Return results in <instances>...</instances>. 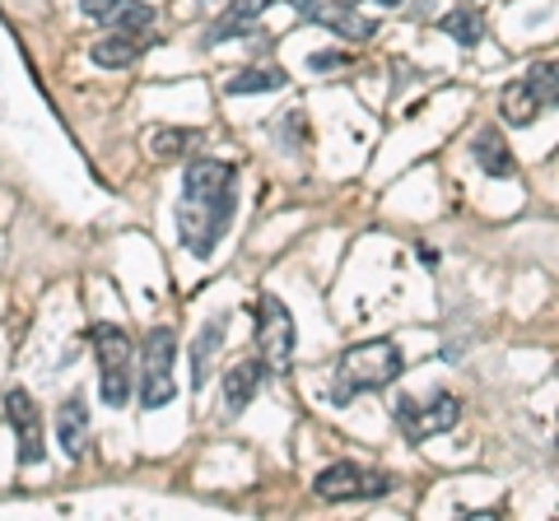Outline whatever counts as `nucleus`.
Wrapping results in <instances>:
<instances>
[{"label":"nucleus","mask_w":559,"mask_h":521,"mask_svg":"<svg viewBox=\"0 0 559 521\" xmlns=\"http://www.w3.org/2000/svg\"><path fill=\"white\" fill-rule=\"evenodd\" d=\"M406 373V354H401V344L378 336V340H359L349 344L336 363V391H331V401H349V396H364V391H382L392 387V381Z\"/></svg>","instance_id":"nucleus-1"},{"label":"nucleus","mask_w":559,"mask_h":521,"mask_svg":"<svg viewBox=\"0 0 559 521\" xmlns=\"http://www.w3.org/2000/svg\"><path fill=\"white\" fill-rule=\"evenodd\" d=\"M94 354H98V396L103 405H131V331H121L117 322H98L94 331Z\"/></svg>","instance_id":"nucleus-2"},{"label":"nucleus","mask_w":559,"mask_h":521,"mask_svg":"<svg viewBox=\"0 0 559 521\" xmlns=\"http://www.w3.org/2000/svg\"><path fill=\"white\" fill-rule=\"evenodd\" d=\"M140 410H164L178 396V331L173 326H154L145 336V350H140Z\"/></svg>","instance_id":"nucleus-3"},{"label":"nucleus","mask_w":559,"mask_h":521,"mask_svg":"<svg viewBox=\"0 0 559 521\" xmlns=\"http://www.w3.org/2000/svg\"><path fill=\"white\" fill-rule=\"evenodd\" d=\"M294 344H299V336H294V312L275 299V293H261L257 303V359L261 368H266L271 377H285L294 368Z\"/></svg>","instance_id":"nucleus-4"},{"label":"nucleus","mask_w":559,"mask_h":521,"mask_svg":"<svg viewBox=\"0 0 559 521\" xmlns=\"http://www.w3.org/2000/svg\"><path fill=\"white\" fill-rule=\"evenodd\" d=\"M238 210V191L234 196H215V201H182L178 205V238L187 242V252L210 256L219 247V238L229 233Z\"/></svg>","instance_id":"nucleus-5"},{"label":"nucleus","mask_w":559,"mask_h":521,"mask_svg":"<svg viewBox=\"0 0 559 521\" xmlns=\"http://www.w3.org/2000/svg\"><path fill=\"white\" fill-rule=\"evenodd\" d=\"M396 428L406 433L411 443H429L439 433H452L462 424V401L452 391H433L429 401H415V396H401L396 401Z\"/></svg>","instance_id":"nucleus-6"},{"label":"nucleus","mask_w":559,"mask_h":521,"mask_svg":"<svg viewBox=\"0 0 559 521\" xmlns=\"http://www.w3.org/2000/svg\"><path fill=\"white\" fill-rule=\"evenodd\" d=\"M312 489H318L322 502H355V498H382L392 489V475L382 471H364L355 461H336L326 465V471L312 480Z\"/></svg>","instance_id":"nucleus-7"},{"label":"nucleus","mask_w":559,"mask_h":521,"mask_svg":"<svg viewBox=\"0 0 559 521\" xmlns=\"http://www.w3.org/2000/svg\"><path fill=\"white\" fill-rule=\"evenodd\" d=\"M5 420L14 428V443H20V465H38L47 457V428H43V410L33 401V391L24 387L5 391Z\"/></svg>","instance_id":"nucleus-8"},{"label":"nucleus","mask_w":559,"mask_h":521,"mask_svg":"<svg viewBox=\"0 0 559 521\" xmlns=\"http://www.w3.org/2000/svg\"><path fill=\"white\" fill-rule=\"evenodd\" d=\"M238 182V168L224 163V159H191L182 172V201H215V196H234Z\"/></svg>","instance_id":"nucleus-9"},{"label":"nucleus","mask_w":559,"mask_h":521,"mask_svg":"<svg viewBox=\"0 0 559 521\" xmlns=\"http://www.w3.org/2000/svg\"><path fill=\"white\" fill-rule=\"evenodd\" d=\"M57 443L70 461L84 457V447H90V405H84V396H70L57 410Z\"/></svg>","instance_id":"nucleus-10"},{"label":"nucleus","mask_w":559,"mask_h":521,"mask_svg":"<svg viewBox=\"0 0 559 521\" xmlns=\"http://www.w3.org/2000/svg\"><path fill=\"white\" fill-rule=\"evenodd\" d=\"M261 377H266L261 359L229 363V373H224V405H229V414H242V410L252 405V396L261 391Z\"/></svg>","instance_id":"nucleus-11"},{"label":"nucleus","mask_w":559,"mask_h":521,"mask_svg":"<svg viewBox=\"0 0 559 521\" xmlns=\"http://www.w3.org/2000/svg\"><path fill=\"white\" fill-rule=\"evenodd\" d=\"M312 14H318V24L336 28L341 38H349V43H369L378 33V24L369 20V14H359L349 0H336V5H312Z\"/></svg>","instance_id":"nucleus-12"},{"label":"nucleus","mask_w":559,"mask_h":521,"mask_svg":"<svg viewBox=\"0 0 559 521\" xmlns=\"http://www.w3.org/2000/svg\"><path fill=\"white\" fill-rule=\"evenodd\" d=\"M145 38H135V33H108V38L94 43V65H103V71H127V65H135L140 57H145Z\"/></svg>","instance_id":"nucleus-13"},{"label":"nucleus","mask_w":559,"mask_h":521,"mask_svg":"<svg viewBox=\"0 0 559 521\" xmlns=\"http://www.w3.org/2000/svg\"><path fill=\"white\" fill-rule=\"evenodd\" d=\"M471 159L480 163L485 178H513V168H518V163H513V149L503 145V135H499L495 126L476 135V145H471Z\"/></svg>","instance_id":"nucleus-14"},{"label":"nucleus","mask_w":559,"mask_h":521,"mask_svg":"<svg viewBox=\"0 0 559 521\" xmlns=\"http://www.w3.org/2000/svg\"><path fill=\"white\" fill-rule=\"evenodd\" d=\"M499 112L509 126H532V121L540 117V98L527 80H513V84H503V98H499Z\"/></svg>","instance_id":"nucleus-15"},{"label":"nucleus","mask_w":559,"mask_h":521,"mask_svg":"<svg viewBox=\"0 0 559 521\" xmlns=\"http://www.w3.org/2000/svg\"><path fill=\"white\" fill-rule=\"evenodd\" d=\"M219 344H224V317H210V322L201 326L197 344H191V387H205V377H210V363H215Z\"/></svg>","instance_id":"nucleus-16"},{"label":"nucleus","mask_w":559,"mask_h":521,"mask_svg":"<svg viewBox=\"0 0 559 521\" xmlns=\"http://www.w3.org/2000/svg\"><path fill=\"white\" fill-rule=\"evenodd\" d=\"M145 145H150V159L173 163V159H182V154L197 145V131H187V126H154L145 135Z\"/></svg>","instance_id":"nucleus-17"},{"label":"nucleus","mask_w":559,"mask_h":521,"mask_svg":"<svg viewBox=\"0 0 559 521\" xmlns=\"http://www.w3.org/2000/svg\"><path fill=\"white\" fill-rule=\"evenodd\" d=\"M439 33H448V38L457 43V47H476L480 33H485V20H480V10L457 5V10H448L443 20H439Z\"/></svg>","instance_id":"nucleus-18"},{"label":"nucleus","mask_w":559,"mask_h":521,"mask_svg":"<svg viewBox=\"0 0 559 521\" xmlns=\"http://www.w3.org/2000/svg\"><path fill=\"white\" fill-rule=\"evenodd\" d=\"M289 75L285 71H242V75H229V84H224V94H275V89H285Z\"/></svg>","instance_id":"nucleus-19"},{"label":"nucleus","mask_w":559,"mask_h":521,"mask_svg":"<svg viewBox=\"0 0 559 521\" xmlns=\"http://www.w3.org/2000/svg\"><path fill=\"white\" fill-rule=\"evenodd\" d=\"M117 33H145L150 24H154V10L150 5H140V0H121L117 5V14L108 20Z\"/></svg>","instance_id":"nucleus-20"},{"label":"nucleus","mask_w":559,"mask_h":521,"mask_svg":"<svg viewBox=\"0 0 559 521\" xmlns=\"http://www.w3.org/2000/svg\"><path fill=\"white\" fill-rule=\"evenodd\" d=\"M527 84L536 89L540 108H555V98H559V75H555V61H536L532 71H527Z\"/></svg>","instance_id":"nucleus-21"},{"label":"nucleus","mask_w":559,"mask_h":521,"mask_svg":"<svg viewBox=\"0 0 559 521\" xmlns=\"http://www.w3.org/2000/svg\"><path fill=\"white\" fill-rule=\"evenodd\" d=\"M238 33H248V20H238V14L229 10V20H219L215 28H210V33H205V43H210V47H215V43H229V38H238Z\"/></svg>","instance_id":"nucleus-22"},{"label":"nucleus","mask_w":559,"mask_h":521,"mask_svg":"<svg viewBox=\"0 0 559 521\" xmlns=\"http://www.w3.org/2000/svg\"><path fill=\"white\" fill-rule=\"evenodd\" d=\"M341 65H349L345 51H312L308 57V71H341Z\"/></svg>","instance_id":"nucleus-23"},{"label":"nucleus","mask_w":559,"mask_h":521,"mask_svg":"<svg viewBox=\"0 0 559 521\" xmlns=\"http://www.w3.org/2000/svg\"><path fill=\"white\" fill-rule=\"evenodd\" d=\"M275 135H280V141H285L289 149H299V145H304V117H299V112L285 117V126H275Z\"/></svg>","instance_id":"nucleus-24"},{"label":"nucleus","mask_w":559,"mask_h":521,"mask_svg":"<svg viewBox=\"0 0 559 521\" xmlns=\"http://www.w3.org/2000/svg\"><path fill=\"white\" fill-rule=\"evenodd\" d=\"M117 5H121V0H80V10L90 14V20H98V24H108L117 14Z\"/></svg>","instance_id":"nucleus-25"},{"label":"nucleus","mask_w":559,"mask_h":521,"mask_svg":"<svg viewBox=\"0 0 559 521\" xmlns=\"http://www.w3.org/2000/svg\"><path fill=\"white\" fill-rule=\"evenodd\" d=\"M271 5H275V0H229V10L238 14V20H248V24L257 20V14H266Z\"/></svg>","instance_id":"nucleus-26"},{"label":"nucleus","mask_w":559,"mask_h":521,"mask_svg":"<svg viewBox=\"0 0 559 521\" xmlns=\"http://www.w3.org/2000/svg\"><path fill=\"white\" fill-rule=\"evenodd\" d=\"M285 5H294V10H312L318 0H285Z\"/></svg>","instance_id":"nucleus-27"},{"label":"nucleus","mask_w":559,"mask_h":521,"mask_svg":"<svg viewBox=\"0 0 559 521\" xmlns=\"http://www.w3.org/2000/svg\"><path fill=\"white\" fill-rule=\"evenodd\" d=\"M373 5H382V10H396V5H406V0H373Z\"/></svg>","instance_id":"nucleus-28"}]
</instances>
